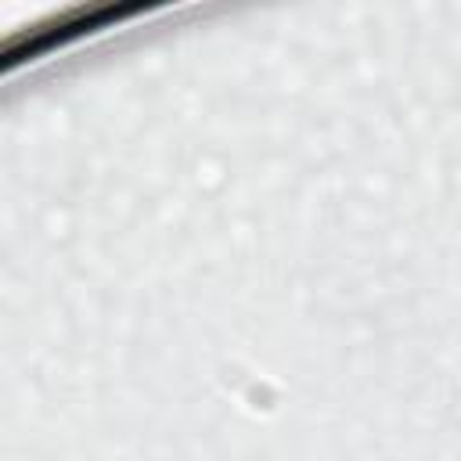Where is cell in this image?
<instances>
[{
    "mask_svg": "<svg viewBox=\"0 0 461 461\" xmlns=\"http://www.w3.org/2000/svg\"><path fill=\"white\" fill-rule=\"evenodd\" d=\"M137 7H76L54 22H43L36 25L29 36H18L7 43V65L22 61V58H36L40 50H50L54 43H65L72 36H83V32H94V29H104L108 22H119L122 14H130Z\"/></svg>",
    "mask_w": 461,
    "mask_h": 461,
    "instance_id": "1",
    "label": "cell"
}]
</instances>
